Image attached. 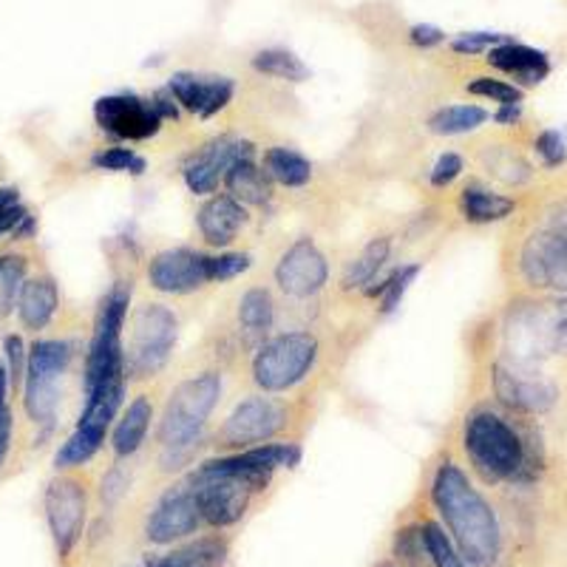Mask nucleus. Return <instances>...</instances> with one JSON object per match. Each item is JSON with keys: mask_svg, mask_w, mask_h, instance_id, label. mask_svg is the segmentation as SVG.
Wrapping results in <instances>:
<instances>
[{"mask_svg": "<svg viewBox=\"0 0 567 567\" xmlns=\"http://www.w3.org/2000/svg\"><path fill=\"white\" fill-rule=\"evenodd\" d=\"M536 154L542 156V162H545L548 168L561 165V162L567 159V145L565 140H561L559 131H542V134L536 136Z\"/></svg>", "mask_w": 567, "mask_h": 567, "instance_id": "79ce46f5", "label": "nucleus"}, {"mask_svg": "<svg viewBox=\"0 0 567 567\" xmlns=\"http://www.w3.org/2000/svg\"><path fill=\"white\" fill-rule=\"evenodd\" d=\"M432 496L440 516L457 542L460 556L474 567L494 565L499 548H503L499 523H496L491 505L485 503V496L465 477V471L454 463L440 465L434 474Z\"/></svg>", "mask_w": 567, "mask_h": 567, "instance_id": "f257e3e1", "label": "nucleus"}, {"mask_svg": "<svg viewBox=\"0 0 567 567\" xmlns=\"http://www.w3.org/2000/svg\"><path fill=\"white\" fill-rule=\"evenodd\" d=\"M199 525L202 514L194 491L182 485V488L168 491V494L162 496L159 505L148 516V523H145V536L154 545H171V542L196 534Z\"/></svg>", "mask_w": 567, "mask_h": 567, "instance_id": "4468645a", "label": "nucleus"}, {"mask_svg": "<svg viewBox=\"0 0 567 567\" xmlns=\"http://www.w3.org/2000/svg\"><path fill=\"white\" fill-rule=\"evenodd\" d=\"M32 233H34V216L32 213H27V216H23V221H20V225L12 230V239L23 241V239H29Z\"/></svg>", "mask_w": 567, "mask_h": 567, "instance_id": "de8ad7c7", "label": "nucleus"}, {"mask_svg": "<svg viewBox=\"0 0 567 567\" xmlns=\"http://www.w3.org/2000/svg\"><path fill=\"white\" fill-rule=\"evenodd\" d=\"M45 519L52 530L54 548L60 556H69L83 539L85 516H89V499L80 480L58 477L45 488Z\"/></svg>", "mask_w": 567, "mask_h": 567, "instance_id": "6e6552de", "label": "nucleus"}, {"mask_svg": "<svg viewBox=\"0 0 567 567\" xmlns=\"http://www.w3.org/2000/svg\"><path fill=\"white\" fill-rule=\"evenodd\" d=\"M250 252H219V256H207V281H230V278L250 270Z\"/></svg>", "mask_w": 567, "mask_h": 567, "instance_id": "e433bc0d", "label": "nucleus"}, {"mask_svg": "<svg viewBox=\"0 0 567 567\" xmlns=\"http://www.w3.org/2000/svg\"><path fill=\"white\" fill-rule=\"evenodd\" d=\"M247 156H252L250 142L239 136H216L185 162V185L196 196L213 194L225 182L227 171Z\"/></svg>", "mask_w": 567, "mask_h": 567, "instance_id": "f8f14e48", "label": "nucleus"}, {"mask_svg": "<svg viewBox=\"0 0 567 567\" xmlns=\"http://www.w3.org/2000/svg\"><path fill=\"white\" fill-rule=\"evenodd\" d=\"M58 307L60 292L52 278L38 276L23 281V290L18 296V318L23 323V329H29V332L45 329L52 323V318L58 316Z\"/></svg>", "mask_w": 567, "mask_h": 567, "instance_id": "6ab92c4d", "label": "nucleus"}, {"mask_svg": "<svg viewBox=\"0 0 567 567\" xmlns=\"http://www.w3.org/2000/svg\"><path fill=\"white\" fill-rule=\"evenodd\" d=\"M409 40H412L417 49H434V45L445 43V32L440 27H432V23H414L409 29Z\"/></svg>", "mask_w": 567, "mask_h": 567, "instance_id": "a18cd8bd", "label": "nucleus"}, {"mask_svg": "<svg viewBox=\"0 0 567 567\" xmlns=\"http://www.w3.org/2000/svg\"><path fill=\"white\" fill-rule=\"evenodd\" d=\"M318 361V338L307 329H292L261 343L252 358V381L261 392L278 394L310 374Z\"/></svg>", "mask_w": 567, "mask_h": 567, "instance_id": "39448f33", "label": "nucleus"}, {"mask_svg": "<svg viewBox=\"0 0 567 567\" xmlns=\"http://www.w3.org/2000/svg\"><path fill=\"white\" fill-rule=\"evenodd\" d=\"M252 69L258 74H267V78L287 80V83H303L310 80V69L301 58L290 52V49H261V52L252 58Z\"/></svg>", "mask_w": 567, "mask_h": 567, "instance_id": "c756f323", "label": "nucleus"}, {"mask_svg": "<svg viewBox=\"0 0 567 567\" xmlns=\"http://www.w3.org/2000/svg\"><path fill=\"white\" fill-rule=\"evenodd\" d=\"M496 394L511 409H523V412H548L556 400V389L536 378L508 372V369H496L494 378Z\"/></svg>", "mask_w": 567, "mask_h": 567, "instance_id": "a211bd4d", "label": "nucleus"}, {"mask_svg": "<svg viewBox=\"0 0 567 567\" xmlns=\"http://www.w3.org/2000/svg\"><path fill=\"white\" fill-rule=\"evenodd\" d=\"M196 225H199L202 239H205L207 245L227 247L236 241L241 227L247 225V210L241 202H236L227 194L210 196V199L199 207V213H196Z\"/></svg>", "mask_w": 567, "mask_h": 567, "instance_id": "dca6fc26", "label": "nucleus"}, {"mask_svg": "<svg viewBox=\"0 0 567 567\" xmlns=\"http://www.w3.org/2000/svg\"><path fill=\"white\" fill-rule=\"evenodd\" d=\"M499 43H508V34L465 32V34H460V38L452 40V49L457 54H483V52H491V49Z\"/></svg>", "mask_w": 567, "mask_h": 567, "instance_id": "a19ab883", "label": "nucleus"}, {"mask_svg": "<svg viewBox=\"0 0 567 567\" xmlns=\"http://www.w3.org/2000/svg\"><path fill=\"white\" fill-rule=\"evenodd\" d=\"M389 252H392V241L389 239L369 241V245L349 261L347 272H343L341 278L343 290H367L369 284H374L378 272L386 267Z\"/></svg>", "mask_w": 567, "mask_h": 567, "instance_id": "b1692460", "label": "nucleus"}, {"mask_svg": "<svg viewBox=\"0 0 567 567\" xmlns=\"http://www.w3.org/2000/svg\"><path fill=\"white\" fill-rule=\"evenodd\" d=\"M514 207L516 202L511 196L496 194V190L480 185V182L465 187L463 196H460V210H463L471 225H491V221L508 219Z\"/></svg>", "mask_w": 567, "mask_h": 567, "instance_id": "4be33fe9", "label": "nucleus"}, {"mask_svg": "<svg viewBox=\"0 0 567 567\" xmlns=\"http://www.w3.org/2000/svg\"><path fill=\"white\" fill-rule=\"evenodd\" d=\"M485 165H488V171H494L499 179L511 182V185H519V182H525L530 176L528 162L519 159V156L511 154V151H503V148L485 154Z\"/></svg>", "mask_w": 567, "mask_h": 567, "instance_id": "4c0bfd02", "label": "nucleus"}, {"mask_svg": "<svg viewBox=\"0 0 567 567\" xmlns=\"http://www.w3.org/2000/svg\"><path fill=\"white\" fill-rule=\"evenodd\" d=\"M276 321V301H272L270 290L265 287H252L241 296L239 301V323L245 332H250L252 338L267 336Z\"/></svg>", "mask_w": 567, "mask_h": 567, "instance_id": "cd10ccee", "label": "nucleus"}, {"mask_svg": "<svg viewBox=\"0 0 567 567\" xmlns=\"http://www.w3.org/2000/svg\"><path fill=\"white\" fill-rule=\"evenodd\" d=\"M3 367H7L9 374V386L18 389L23 386V378H27V361H29V349L20 336H7L3 338Z\"/></svg>", "mask_w": 567, "mask_h": 567, "instance_id": "ea45409f", "label": "nucleus"}, {"mask_svg": "<svg viewBox=\"0 0 567 567\" xmlns=\"http://www.w3.org/2000/svg\"><path fill=\"white\" fill-rule=\"evenodd\" d=\"M329 265L327 256L318 250L312 239H298L287 247L276 265V284L284 296L290 298H312L327 287Z\"/></svg>", "mask_w": 567, "mask_h": 567, "instance_id": "9b49d317", "label": "nucleus"}, {"mask_svg": "<svg viewBox=\"0 0 567 567\" xmlns=\"http://www.w3.org/2000/svg\"><path fill=\"white\" fill-rule=\"evenodd\" d=\"M187 488L194 491L202 519L210 523L213 528H227V525L239 523L241 516H245L247 505H250V494H256L241 480L227 477V474H213V471L202 468H196L190 474Z\"/></svg>", "mask_w": 567, "mask_h": 567, "instance_id": "423d86ee", "label": "nucleus"}, {"mask_svg": "<svg viewBox=\"0 0 567 567\" xmlns=\"http://www.w3.org/2000/svg\"><path fill=\"white\" fill-rule=\"evenodd\" d=\"M394 556L400 561H406L412 567H425L429 559V550H425V539H423V528H403L394 539Z\"/></svg>", "mask_w": 567, "mask_h": 567, "instance_id": "58836bf2", "label": "nucleus"}, {"mask_svg": "<svg viewBox=\"0 0 567 567\" xmlns=\"http://www.w3.org/2000/svg\"><path fill=\"white\" fill-rule=\"evenodd\" d=\"M128 567H145V565H128Z\"/></svg>", "mask_w": 567, "mask_h": 567, "instance_id": "3c124183", "label": "nucleus"}, {"mask_svg": "<svg viewBox=\"0 0 567 567\" xmlns=\"http://www.w3.org/2000/svg\"><path fill=\"white\" fill-rule=\"evenodd\" d=\"M465 454L471 457L474 468L483 474L485 480H514L523 474L525 468V445L519 434L514 432V425L503 420L499 414L474 412L465 420L463 432Z\"/></svg>", "mask_w": 567, "mask_h": 567, "instance_id": "f03ea898", "label": "nucleus"}, {"mask_svg": "<svg viewBox=\"0 0 567 567\" xmlns=\"http://www.w3.org/2000/svg\"><path fill=\"white\" fill-rule=\"evenodd\" d=\"M7 394H9V374H7V367H0V412L7 409Z\"/></svg>", "mask_w": 567, "mask_h": 567, "instance_id": "09e8293b", "label": "nucleus"}, {"mask_svg": "<svg viewBox=\"0 0 567 567\" xmlns=\"http://www.w3.org/2000/svg\"><path fill=\"white\" fill-rule=\"evenodd\" d=\"M94 120L105 134L125 142H145L159 134L162 116L154 103L136 94H109L94 103Z\"/></svg>", "mask_w": 567, "mask_h": 567, "instance_id": "1a4fd4ad", "label": "nucleus"}, {"mask_svg": "<svg viewBox=\"0 0 567 567\" xmlns=\"http://www.w3.org/2000/svg\"><path fill=\"white\" fill-rule=\"evenodd\" d=\"M109 432H100L94 425H80L71 432V437L60 445L58 457H54V465L58 468H78V465L89 463L94 454L103 449V440Z\"/></svg>", "mask_w": 567, "mask_h": 567, "instance_id": "c85d7f7f", "label": "nucleus"}, {"mask_svg": "<svg viewBox=\"0 0 567 567\" xmlns=\"http://www.w3.org/2000/svg\"><path fill=\"white\" fill-rule=\"evenodd\" d=\"M468 94L474 97H485L491 103H499V105H523V89L514 83H505V80H496V78H477L468 83Z\"/></svg>", "mask_w": 567, "mask_h": 567, "instance_id": "f704fd0d", "label": "nucleus"}, {"mask_svg": "<svg viewBox=\"0 0 567 567\" xmlns=\"http://www.w3.org/2000/svg\"><path fill=\"white\" fill-rule=\"evenodd\" d=\"M176 332H179V321L174 310H168L165 303H142L131 318L128 347H123L125 378L145 381L162 372L174 352Z\"/></svg>", "mask_w": 567, "mask_h": 567, "instance_id": "20e7f679", "label": "nucleus"}, {"mask_svg": "<svg viewBox=\"0 0 567 567\" xmlns=\"http://www.w3.org/2000/svg\"><path fill=\"white\" fill-rule=\"evenodd\" d=\"M91 165L97 171H111V174H145V159L131 148H105L94 154Z\"/></svg>", "mask_w": 567, "mask_h": 567, "instance_id": "c9c22d12", "label": "nucleus"}, {"mask_svg": "<svg viewBox=\"0 0 567 567\" xmlns=\"http://www.w3.org/2000/svg\"><path fill=\"white\" fill-rule=\"evenodd\" d=\"M485 123H488V111L480 109V105H449V109H440L437 114H432L429 128L437 136H457L477 131Z\"/></svg>", "mask_w": 567, "mask_h": 567, "instance_id": "7c9ffc66", "label": "nucleus"}, {"mask_svg": "<svg viewBox=\"0 0 567 567\" xmlns=\"http://www.w3.org/2000/svg\"><path fill=\"white\" fill-rule=\"evenodd\" d=\"M148 281L168 296H190L207 284V256L190 247L156 252L148 265Z\"/></svg>", "mask_w": 567, "mask_h": 567, "instance_id": "ddd939ff", "label": "nucleus"}, {"mask_svg": "<svg viewBox=\"0 0 567 567\" xmlns=\"http://www.w3.org/2000/svg\"><path fill=\"white\" fill-rule=\"evenodd\" d=\"M488 63L516 78L523 85H539L550 74L548 54L539 52V49H530V45L511 43V40L491 49Z\"/></svg>", "mask_w": 567, "mask_h": 567, "instance_id": "f3484780", "label": "nucleus"}, {"mask_svg": "<svg viewBox=\"0 0 567 567\" xmlns=\"http://www.w3.org/2000/svg\"><path fill=\"white\" fill-rule=\"evenodd\" d=\"M225 187L227 196H233L241 205H265L272 196L270 176H267L265 168H258L252 156L247 159H239L225 174Z\"/></svg>", "mask_w": 567, "mask_h": 567, "instance_id": "412c9836", "label": "nucleus"}, {"mask_svg": "<svg viewBox=\"0 0 567 567\" xmlns=\"http://www.w3.org/2000/svg\"><path fill=\"white\" fill-rule=\"evenodd\" d=\"M171 97L190 114L210 120L219 114L236 94V83L230 78H202L194 71H179L168 83Z\"/></svg>", "mask_w": 567, "mask_h": 567, "instance_id": "2eb2a0df", "label": "nucleus"}, {"mask_svg": "<svg viewBox=\"0 0 567 567\" xmlns=\"http://www.w3.org/2000/svg\"><path fill=\"white\" fill-rule=\"evenodd\" d=\"M27 281V258L9 256L0 258V316H9L18 307V296Z\"/></svg>", "mask_w": 567, "mask_h": 567, "instance_id": "2f4dec72", "label": "nucleus"}, {"mask_svg": "<svg viewBox=\"0 0 567 567\" xmlns=\"http://www.w3.org/2000/svg\"><path fill=\"white\" fill-rule=\"evenodd\" d=\"M60 400V378H40L27 374L23 378V409L34 425L52 429Z\"/></svg>", "mask_w": 567, "mask_h": 567, "instance_id": "5701e85b", "label": "nucleus"}, {"mask_svg": "<svg viewBox=\"0 0 567 567\" xmlns=\"http://www.w3.org/2000/svg\"><path fill=\"white\" fill-rule=\"evenodd\" d=\"M221 398V374L202 372L190 381L179 383L171 394L168 406L162 412L159 420V437L162 452L171 449H190L199 440L202 429L210 420L213 409Z\"/></svg>", "mask_w": 567, "mask_h": 567, "instance_id": "7ed1b4c3", "label": "nucleus"}, {"mask_svg": "<svg viewBox=\"0 0 567 567\" xmlns=\"http://www.w3.org/2000/svg\"><path fill=\"white\" fill-rule=\"evenodd\" d=\"M125 491H128V474L120 465H114L103 477V485H100V496H103L105 508H114L125 496Z\"/></svg>", "mask_w": 567, "mask_h": 567, "instance_id": "c03bdc74", "label": "nucleus"}, {"mask_svg": "<svg viewBox=\"0 0 567 567\" xmlns=\"http://www.w3.org/2000/svg\"><path fill=\"white\" fill-rule=\"evenodd\" d=\"M420 270H423L420 265H400L398 270H394L392 276H389L386 281L381 284V290L372 292V296H381V312H383V316H389V312L398 310L400 301L406 298L409 287L414 284V278L420 276Z\"/></svg>", "mask_w": 567, "mask_h": 567, "instance_id": "473e14b6", "label": "nucleus"}, {"mask_svg": "<svg viewBox=\"0 0 567 567\" xmlns=\"http://www.w3.org/2000/svg\"><path fill=\"white\" fill-rule=\"evenodd\" d=\"M381 567H398V565H381Z\"/></svg>", "mask_w": 567, "mask_h": 567, "instance_id": "8fccbe9b", "label": "nucleus"}, {"mask_svg": "<svg viewBox=\"0 0 567 567\" xmlns=\"http://www.w3.org/2000/svg\"><path fill=\"white\" fill-rule=\"evenodd\" d=\"M265 171L272 182L284 187H303L312 179L310 159L292 148H281V145L265 154Z\"/></svg>", "mask_w": 567, "mask_h": 567, "instance_id": "a878e982", "label": "nucleus"}, {"mask_svg": "<svg viewBox=\"0 0 567 567\" xmlns=\"http://www.w3.org/2000/svg\"><path fill=\"white\" fill-rule=\"evenodd\" d=\"M151 420H154V403H151L148 394L131 400L120 423L111 432V445H114L116 457H131V454L140 452L145 437H148Z\"/></svg>", "mask_w": 567, "mask_h": 567, "instance_id": "aec40b11", "label": "nucleus"}, {"mask_svg": "<svg viewBox=\"0 0 567 567\" xmlns=\"http://www.w3.org/2000/svg\"><path fill=\"white\" fill-rule=\"evenodd\" d=\"M423 539L425 550H429V559H432L434 567H465L463 556L457 554L454 542L445 536V530L434 523L423 525Z\"/></svg>", "mask_w": 567, "mask_h": 567, "instance_id": "72a5a7b5", "label": "nucleus"}, {"mask_svg": "<svg viewBox=\"0 0 567 567\" xmlns=\"http://www.w3.org/2000/svg\"><path fill=\"white\" fill-rule=\"evenodd\" d=\"M519 270L530 287L565 292L567 296V233H536L519 252Z\"/></svg>", "mask_w": 567, "mask_h": 567, "instance_id": "9d476101", "label": "nucleus"}, {"mask_svg": "<svg viewBox=\"0 0 567 567\" xmlns=\"http://www.w3.org/2000/svg\"><path fill=\"white\" fill-rule=\"evenodd\" d=\"M287 425V409L276 398H247L233 409L230 417L225 420L219 432V443L230 449H252V445L270 443L278 432Z\"/></svg>", "mask_w": 567, "mask_h": 567, "instance_id": "0eeeda50", "label": "nucleus"}, {"mask_svg": "<svg viewBox=\"0 0 567 567\" xmlns=\"http://www.w3.org/2000/svg\"><path fill=\"white\" fill-rule=\"evenodd\" d=\"M74 347L69 341H34L29 347L27 374H40V378H63L65 369L71 367Z\"/></svg>", "mask_w": 567, "mask_h": 567, "instance_id": "bb28decb", "label": "nucleus"}, {"mask_svg": "<svg viewBox=\"0 0 567 567\" xmlns=\"http://www.w3.org/2000/svg\"><path fill=\"white\" fill-rule=\"evenodd\" d=\"M463 168H465L463 156L449 151V154H443L437 162H434L432 176H429V179H432L434 187H449L460 174H463Z\"/></svg>", "mask_w": 567, "mask_h": 567, "instance_id": "37998d69", "label": "nucleus"}, {"mask_svg": "<svg viewBox=\"0 0 567 567\" xmlns=\"http://www.w3.org/2000/svg\"><path fill=\"white\" fill-rule=\"evenodd\" d=\"M227 556V545L219 539L190 542L174 554L156 556L145 561V567H219Z\"/></svg>", "mask_w": 567, "mask_h": 567, "instance_id": "393cba45", "label": "nucleus"}, {"mask_svg": "<svg viewBox=\"0 0 567 567\" xmlns=\"http://www.w3.org/2000/svg\"><path fill=\"white\" fill-rule=\"evenodd\" d=\"M519 114H523V109L519 105H499V111L494 114L496 123H503V125H511L519 120Z\"/></svg>", "mask_w": 567, "mask_h": 567, "instance_id": "49530a36", "label": "nucleus"}]
</instances>
